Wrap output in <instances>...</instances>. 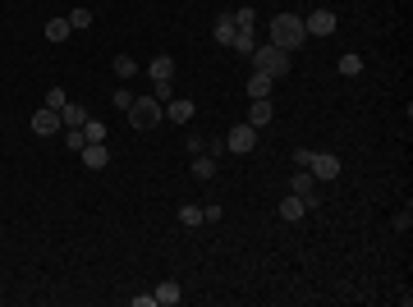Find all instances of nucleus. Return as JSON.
<instances>
[{"instance_id": "a878e982", "label": "nucleus", "mask_w": 413, "mask_h": 307, "mask_svg": "<svg viewBox=\"0 0 413 307\" xmlns=\"http://www.w3.org/2000/svg\"><path fill=\"white\" fill-rule=\"evenodd\" d=\"M152 96L161 101V106H166V101H175V88H170V78H161V83H156V88H152Z\"/></svg>"}, {"instance_id": "b1692460", "label": "nucleus", "mask_w": 413, "mask_h": 307, "mask_svg": "<svg viewBox=\"0 0 413 307\" xmlns=\"http://www.w3.org/2000/svg\"><path fill=\"white\" fill-rule=\"evenodd\" d=\"M83 138H88V142H106V124L88 115V124H83Z\"/></svg>"}, {"instance_id": "39448f33", "label": "nucleus", "mask_w": 413, "mask_h": 307, "mask_svg": "<svg viewBox=\"0 0 413 307\" xmlns=\"http://www.w3.org/2000/svg\"><path fill=\"white\" fill-rule=\"evenodd\" d=\"M308 174H312L317 184H331V179L340 174V161H336L331 152H312V161H308Z\"/></svg>"}, {"instance_id": "9b49d317", "label": "nucleus", "mask_w": 413, "mask_h": 307, "mask_svg": "<svg viewBox=\"0 0 413 307\" xmlns=\"http://www.w3.org/2000/svg\"><path fill=\"white\" fill-rule=\"evenodd\" d=\"M271 115H275L271 96H258V101H253V110H248V120H244V124H253V129H266V124H271Z\"/></svg>"}, {"instance_id": "20e7f679", "label": "nucleus", "mask_w": 413, "mask_h": 307, "mask_svg": "<svg viewBox=\"0 0 413 307\" xmlns=\"http://www.w3.org/2000/svg\"><path fill=\"white\" fill-rule=\"evenodd\" d=\"M225 147L234 156H248L253 147H258V129H253V124H234V129L225 133Z\"/></svg>"}, {"instance_id": "2eb2a0df", "label": "nucleus", "mask_w": 413, "mask_h": 307, "mask_svg": "<svg viewBox=\"0 0 413 307\" xmlns=\"http://www.w3.org/2000/svg\"><path fill=\"white\" fill-rule=\"evenodd\" d=\"M303 215H308L303 198H294V193H290V198L280 202V220H303Z\"/></svg>"}, {"instance_id": "4468645a", "label": "nucleus", "mask_w": 413, "mask_h": 307, "mask_svg": "<svg viewBox=\"0 0 413 307\" xmlns=\"http://www.w3.org/2000/svg\"><path fill=\"white\" fill-rule=\"evenodd\" d=\"M193 179H202V184H207V179H216V156H207V152L193 156Z\"/></svg>"}, {"instance_id": "f03ea898", "label": "nucleus", "mask_w": 413, "mask_h": 307, "mask_svg": "<svg viewBox=\"0 0 413 307\" xmlns=\"http://www.w3.org/2000/svg\"><path fill=\"white\" fill-rule=\"evenodd\" d=\"M253 64H258V74H266V78H285L290 74V51H280V46H258L253 51Z\"/></svg>"}, {"instance_id": "ddd939ff", "label": "nucleus", "mask_w": 413, "mask_h": 307, "mask_svg": "<svg viewBox=\"0 0 413 307\" xmlns=\"http://www.w3.org/2000/svg\"><path fill=\"white\" fill-rule=\"evenodd\" d=\"M60 124H64V129H83V124H88V110L74 106V101H64V106H60Z\"/></svg>"}, {"instance_id": "f257e3e1", "label": "nucleus", "mask_w": 413, "mask_h": 307, "mask_svg": "<svg viewBox=\"0 0 413 307\" xmlns=\"http://www.w3.org/2000/svg\"><path fill=\"white\" fill-rule=\"evenodd\" d=\"M303 42H308V32H303V18H299V14H275L271 18V46L299 51Z\"/></svg>"}, {"instance_id": "9d476101", "label": "nucleus", "mask_w": 413, "mask_h": 307, "mask_svg": "<svg viewBox=\"0 0 413 307\" xmlns=\"http://www.w3.org/2000/svg\"><path fill=\"white\" fill-rule=\"evenodd\" d=\"M83 165L88 170H106L110 165V147L106 142H88V147H83Z\"/></svg>"}, {"instance_id": "bb28decb", "label": "nucleus", "mask_w": 413, "mask_h": 307, "mask_svg": "<svg viewBox=\"0 0 413 307\" xmlns=\"http://www.w3.org/2000/svg\"><path fill=\"white\" fill-rule=\"evenodd\" d=\"M64 142H69L74 152H83V147H88V138H83V129H64Z\"/></svg>"}, {"instance_id": "7ed1b4c3", "label": "nucleus", "mask_w": 413, "mask_h": 307, "mask_svg": "<svg viewBox=\"0 0 413 307\" xmlns=\"http://www.w3.org/2000/svg\"><path fill=\"white\" fill-rule=\"evenodd\" d=\"M161 120L166 115H161V101L156 96H134V106H129V124L134 129H156Z\"/></svg>"}, {"instance_id": "423d86ee", "label": "nucleus", "mask_w": 413, "mask_h": 307, "mask_svg": "<svg viewBox=\"0 0 413 307\" xmlns=\"http://www.w3.org/2000/svg\"><path fill=\"white\" fill-rule=\"evenodd\" d=\"M294 198H303V206H308V211H317V206H321L317 179H312L308 170H299V174H294Z\"/></svg>"}, {"instance_id": "c85d7f7f", "label": "nucleus", "mask_w": 413, "mask_h": 307, "mask_svg": "<svg viewBox=\"0 0 413 307\" xmlns=\"http://www.w3.org/2000/svg\"><path fill=\"white\" fill-rule=\"evenodd\" d=\"M64 101H69V96H64V88H51V92H46V106H51V110H60Z\"/></svg>"}, {"instance_id": "0eeeda50", "label": "nucleus", "mask_w": 413, "mask_h": 307, "mask_svg": "<svg viewBox=\"0 0 413 307\" xmlns=\"http://www.w3.org/2000/svg\"><path fill=\"white\" fill-rule=\"evenodd\" d=\"M64 124H60V110H37V115H32V133H37V138H55V133H60Z\"/></svg>"}, {"instance_id": "6ab92c4d", "label": "nucleus", "mask_w": 413, "mask_h": 307, "mask_svg": "<svg viewBox=\"0 0 413 307\" xmlns=\"http://www.w3.org/2000/svg\"><path fill=\"white\" fill-rule=\"evenodd\" d=\"M69 18H51V23H46V42H69Z\"/></svg>"}, {"instance_id": "c756f323", "label": "nucleus", "mask_w": 413, "mask_h": 307, "mask_svg": "<svg viewBox=\"0 0 413 307\" xmlns=\"http://www.w3.org/2000/svg\"><path fill=\"white\" fill-rule=\"evenodd\" d=\"M308 161H312V147H294V165L308 170Z\"/></svg>"}, {"instance_id": "f3484780", "label": "nucleus", "mask_w": 413, "mask_h": 307, "mask_svg": "<svg viewBox=\"0 0 413 307\" xmlns=\"http://www.w3.org/2000/svg\"><path fill=\"white\" fill-rule=\"evenodd\" d=\"M229 46L239 51V55H253V51H258V37H253V28H239V32H234V42H229Z\"/></svg>"}, {"instance_id": "cd10ccee", "label": "nucleus", "mask_w": 413, "mask_h": 307, "mask_svg": "<svg viewBox=\"0 0 413 307\" xmlns=\"http://www.w3.org/2000/svg\"><path fill=\"white\" fill-rule=\"evenodd\" d=\"M179 220L184 225H202V206H179Z\"/></svg>"}, {"instance_id": "f8f14e48", "label": "nucleus", "mask_w": 413, "mask_h": 307, "mask_svg": "<svg viewBox=\"0 0 413 307\" xmlns=\"http://www.w3.org/2000/svg\"><path fill=\"white\" fill-rule=\"evenodd\" d=\"M152 298L156 303H166V307H175V303H184V289L175 284V280H161V284L152 289Z\"/></svg>"}, {"instance_id": "7c9ffc66", "label": "nucleus", "mask_w": 413, "mask_h": 307, "mask_svg": "<svg viewBox=\"0 0 413 307\" xmlns=\"http://www.w3.org/2000/svg\"><path fill=\"white\" fill-rule=\"evenodd\" d=\"M110 101H115V110H129V106H134V92H124V88H120V92L110 96Z\"/></svg>"}, {"instance_id": "412c9836", "label": "nucleus", "mask_w": 413, "mask_h": 307, "mask_svg": "<svg viewBox=\"0 0 413 307\" xmlns=\"http://www.w3.org/2000/svg\"><path fill=\"white\" fill-rule=\"evenodd\" d=\"M336 69H340L345 78H358V74H363V55H353V51H349V55H340Z\"/></svg>"}, {"instance_id": "1a4fd4ad", "label": "nucleus", "mask_w": 413, "mask_h": 307, "mask_svg": "<svg viewBox=\"0 0 413 307\" xmlns=\"http://www.w3.org/2000/svg\"><path fill=\"white\" fill-rule=\"evenodd\" d=\"M161 115H166L170 124H188V120H193V101H188V96H175V101H166Z\"/></svg>"}, {"instance_id": "4be33fe9", "label": "nucleus", "mask_w": 413, "mask_h": 307, "mask_svg": "<svg viewBox=\"0 0 413 307\" xmlns=\"http://www.w3.org/2000/svg\"><path fill=\"white\" fill-rule=\"evenodd\" d=\"M64 18H69V28H74V32L92 28V10H88V5H78V10H69V14H64Z\"/></svg>"}, {"instance_id": "6e6552de", "label": "nucleus", "mask_w": 413, "mask_h": 307, "mask_svg": "<svg viewBox=\"0 0 413 307\" xmlns=\"http://www.w3.org/2000/svg\"><path fill=\"white\" fill-rule=\"evenodd\" d=\"M303 32L308 37H331V32H336V14H331V10H312V14L303 18Z\"/></svg>"}, {"instance_id": "5701e85b", "label": "nucleus", "mask_w": 413, "mask_h": 307, "mask_svg": "<svg viewBox=\"0 0 413 307\" xmlns=\"http://www.w3.org/2000/svg\"><path fill=\"white\" fill-rule=\"evenodd\" d=\"M110 69H115V78H134L138 74V60H134V55H115Z\"/></svg>"}, {"instance_id": "aec40b11", "label": "nucleus", "mask_w": 413, "mask_h": 307, "mask_svg": "<svg viewBox=\"0 0 413 307\" xmlns=\"http://www.w3.org/2000/svg\"><path fill=\"white\" fill-rule=\"evenodd\" d=\"M234 32H239V28H234V14L216 18V42H225V46H229V42H234Z\"/></svg>"}, {"instance_id": "a211bd4d", "label": "nucleus", "mask_w": 413, "mask_h": 307, "mask_svg": "<svg viewBox=\"0 0 413 307\" xmlns=\"http://www.w3.org/2000/svg\"><path fill=\"white\" fill-rule=\"evenodd\" d=\"M271 83L275 78H266V74H248V96L258 101V96H271Z\"/></svg>"}, {"instance_id": "dca6fc26", "label": "nucleus", "mask_w": 413, "mask_h": 307, "mask_svg": "<svg viewBox=\"0 0 413 307\" xmlns=\"http://www.w3.org/2000/svg\"><path fill=\"white\" fill-rule=\"evenodd\" d=\"M147 74H152V83H161V78H175V60H170V55H156V60L147 64Z\"/></svg>"}, {"instance_id": "2f4dec72", "label": "nucleus", "mask_w": 413, "mask_h": 307, "mask_svg": "<svg viewBox=\"0 0 413 307\" xmlns=\"http://www.w3.org/2000/svg\"><path fill=\"white\" fill-rule=\"evenodd\" d=\"M184 152H188V156H198V152H207V138H198V133H193V138H188V147H184Z\"/></svg>"}, {"instance_id": "393cba45", "label": "nucleus", "mask_w": 413, "mask_h": 307, "mask_svg": "<svg viewBox=\"0 0 413 307\" xmlns=\"http://www.w3.org/2000/svg\"><path fill=\"white\" fill-rule=\"evenodd\" d=\"M229 14H234V28H253V23H258V14H253V10H229Z\"/></svg>"}]
</instances>
